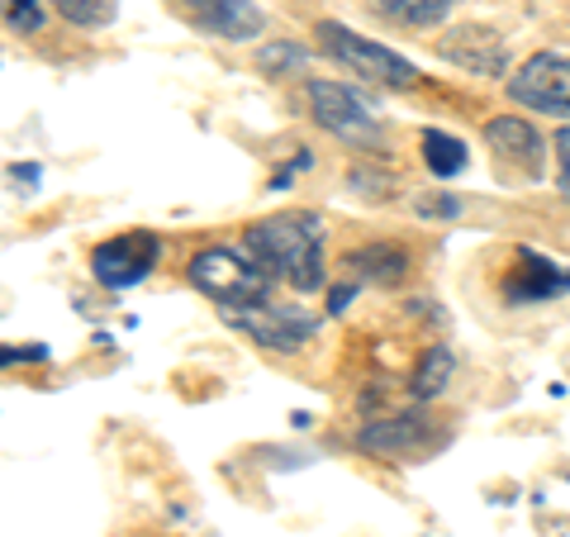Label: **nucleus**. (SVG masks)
<instances>
[{
	"instance_id": "nucleus-1",
	"label": "nucleus",
	"mask_w": 570,
	"mask_h": 537,
	"mask_svg": "<svg viewBox=\"0 0 570 537\" xmlns=\"http://www.w3.org/2000/svg\"><path fill=\"white\" fill-rule=\"evenodd\" d=\"M243 247L299 295H314L328 285V266H324L328 224L314 209H285V214H272V219H257L247 228Z\"/></svg>"
},
{
	"instance_id": "nucleus-2",
	"label": "nucleus",
	"mask_w": 570,
	"mask_h": 537,
	"mask_svg": "<svg viewBox=\"0 0 570 537\" xmlns=\"http://www.w3.org/2000/svg\"><path fill=\"white\" fill-rule=\"evenodd\" d=\"M190 285L200 291L209 304H219V310H238V304H257L272 295V272L238 247H205V253H195L190 266H186Z\"/></svg>"
},
{
	"instance_id": "nucleus-3",
	"label": "nucleus",
	"mask_w": 570,
	"mask_h": 537,
	"mask_svg": "<svg viewBox=\"0 0 570 537\" xmlns=\"http://www.w3.org/2000/svg\"><path fill=\"white\" fill-rule=\"evenodd\" d=\"M314 39L337 67H347L352 77H362L366 86H385V91H414L419 86V67L414 62L400 58L395 48H385L376 39H362V33L347 29V25L324 20L314 29Z\"/></svg>"
},
{
	"instance_id": "nucleus-4",
	"label": "nucleus",
	"mask_w": 570,
	"mask_h": 537,
	"mask_svg": "<svg viewBox=\"0 0 570 537\" xmlns=\"http://www.w3.org/2000/svg\"><path fill=\"white\" fill-rule=\"evenodd\" d=\"M305 100H309V119L318 124V129L333 134V138H343V143H352V148H376V143L385 138L381 110L362 91H356V86L314 77L305 86Z\"/></svg>"
},
{
	"instance_id": "nucleus-5",
	"label": "nucleus",
	"mask_w": 570,
	"mask_h": 537,
	"mask_svg": "<svg viewBox=\"0 0 570 537\" xmlns=\"http://www.w3.org/2000/svg\"><path fill=\"white\" fill-rule=\"evenodd\" d=\"M504 91L523 110L570 119V58H561V52H532V58H523L509 71Z\"/></svg>"
},
{
	"instance_id": "nucleus-6",
	"label": "nucleus",
	"mask_w": 570,
	"mask_h": 537,
	"mask_svg": "<svg viewBox=\"0 0 570 537\" xmlns=\"http://www.w3.org/2000/svg\"><path fill=\"white\" fill-rule=\"evenodd\" d=\"M224 319L238 333L253 338V343H262L266 352H299L314 338V329H318V319L309 310H299V304H272V300L224 310Z\"/></svg>"
},
{
	"instance_id": "nucleus-7",
	"label": "nucleus",
	"mask_w": 570,
	"mask_h": 537,
	"mask_svg": "<svg viewBox=\"0 0 570 537\" xmlns=\"http://www.w3.org/2000/svg\"><path fill=\"white\" fill-rule=\"evenodd\" d=\"M157 262H163V238H157L153 228H134V234H115L96 247L91 272L100 285H110V291H129V285L153 276Z\"/></svg>"
},
{
	"instance_id": "nucleus-8",
	"label": "nucleus",
	"mask_w": 570,
	"mask_h": 537,
	"mask_svg": "<svg viewBox=\"0 0 570 537\" xmlns=\"http://www.w3.org/2000/svg\"><path fill=\"white\" fill-rule=\"evenodd\" d=\"M171 10L190 29L209 33V39H224V43H247L262 33L257 0H171Z\"/></svg>"
},
{
	"instance_id": "nucleus-9",
	"label": "nucleus",
	"mask_w": 570,
	"mask_h": 537,
	"mask_svg": "<svg viewBox=\"0 0 570 537\" xmlns=\"http://www.w3.org/2000/svg\"><path fill=\"white\" fill-rule=\"evenodd\" d=\"M438 52L471 77H509V43L485 25H456L442 33Z\"/></svg>"
},
{
	"instance_id": "nucleus-10",
	"label": "nucleus",
	"mask_w": 570,
	"mask_h": 537,
	"mask_svg": "<svg viewBox=\"0 0 570 537\" xmlns=\"http://www.w3.org/2000/svg\"><path fill=\"white\" fill-rule=\"evenodd\" d=\"M433 438L438 428L428 423V414H390V419H371L356 433V447L371 457H423Z\"/></svg>"
},
{
	"instance_id": "nucleus-11",
	"label": "nucleus",
	"mask_w": 570,
	"mask_h": 537,
	"mask_svg": "<svg viewBox=\"0 0 570 537\" xmlns=\"http://www.w3.org/2000/svg\"><path fill=\"white\" fill-rule=\"evenodd\" d=\"M566 291H570V272L561 262L532 253V247H519L513 272L504 276V300L509 304H542V300H557Z\"/></svg>"
},
{
	"instance_id": "nucleus-12",
	"label": "nucleus",
	"mask_w": 570,
	"mask_h": 537,
	"mask_svg": "<svg viewBox=\"0 0 570 537\" xmlns=\"http://www.w3.org/2000/svg\"><path fill=\"white\" fill-rule=\"evenodd\" d=\"M485 143H490V153H499L513 167H523L528 176H542V167H547V143L523 115H494L485 124Z\"/></svg>"
},
{
	"instance_id": "nucleus-13",
	"label": "nucleus",
	"mask_w": 570,
	"mask_h": 537,
	"mask_svg": "<svg viewBox=\"0 0 570 537\" xmlns=\"http://www.w3.org/2000/svg\"><path fill=\"white\" fill-rule=\"evenodd\" d=\"M347 276L356 285H400L409 272V247L400 243H371V247H356L347 253Z\"/></svg>"
},
{
	"instance_id": "nucleus-14",
	"label": "nucleus",
	"mask_w": 570,
	"mask_h": 537,
	"mask_svg": "<svg viewBox=\"0 0 570 537\" xmlns=\"http://www.w3.org/2000/svg\"><path fill=\"white\" fill-rule=\"evenodd\" d=\"M452 371H456L452 348H448V343H433V348H428V352L419 357L414 375H409V396H414V400H438L442 390H448Z\"/></svg>"
},
{
	"instance_id": "nucleus-15",
	"label": "nucleus",
	"mask_w": 570,
	"mask_h": 537,
	"mask_svg": "<svg viewBox=\"0 0 570 537\" xmlns=\"http://www.w3.org/2000/svg\"><path fill=\"white\" fill-rule=\"evenodd\" d=\"M466 143L452 138V134H442V129H428L423 134V167L438 176V182H452V176L466 172Z\"/></svg>"
},
{
	"instance_id": "nucleus-16",
	"label": "nucleus",
	"mask_w": 570,
	"mask_h": 537,
	"mask_svg": "<svg viewBox=\"0 0 570 537\" xmlns=\"http://www.w3.org/2000/svg\"><path fill=\"white\" fill-rule=\"evenodd\" d=\"M385 20H395L404 29H433L448 20V10H452V0H371Z\"/></svg>"
},
{
	"instance_id": "nucleus-17",
	"label": "nucleus",
	"mask_w": 570,
	"mask_h": 537,
	"mask_svg": "<svg viewBox=\"0 0 570 537\" xmlns=\"http://www.w3.org/2000/svg\"><path fill=\"white\" fill-rule=\"evenodd\" d=\"M52 6L77 29H105L119 14V0H52Z\"/></svg>"
},
{
	"instance_id": "nucleus-18",
	"label": "nucleus",
	"mask_w": 570,
	"mask_h": 537,
	"mask_svg": "<svg viewBox=\"0 0 570 537\" xmlns=\"http://www.w3.org/2000/svg\"><path fill=\"white\" fill-rule=\"evenodd\" d=\"M305 62H309V52L295 48V43H266L257 52V67L266 71V77H285V71H299Z\"/></svg>"
},
{
	"instance_id": "nucleus-19",
	"label": "nucleus",
	"mask_w": 570,
	"mask_h": 537,
	"mask_svg": "<svg viewBox=\"0 0 570 537\" xmlns=\"http://www.w3.org/2000/svg\"><path fill=\"white\" fill-rule=\"evenodd\" d=\"M6 20L20 33H39L43 29V0H6Z\"/></svg>"
},
{
	"instance_id": "nucleus-20",
	"label": "nucleus",
	"mask_w": 570,
	"mask_h": 537,
	"mask_svg": "<svg viewBox=\"0 0 570 537\" xmlns=\"http://www.w3.org/2000/svg\"><path fill=\"white\" fill-rule=\"evenodd\" d=\"M352 295H356V281H347V285H333V291H328V314H343L347 304H352Z\"/></svg>"
},
{
	"instance_id": "nucleus-21",
	"label": "nucleus",
	"mask_w": 570,
	"mask_h": 537,
	"mask_svg": "<svg viewBox=\"0 0 570 537\" xmlns=\"http://www.w3.org/2000/svg\"><path fill=\"white\" fill-rule=\"evenodd\" d=\"M48 348H6V362H43Z\"/></svg>"
},
{
	"instance_id": "nucleus-22",
	"label": "nucleus",
	"mask_w": 570,
	"mask_h": 537,
	"mask_svg": "<svg viewBox=\"0 0 570 537\" xmlns=\"http://www.w3.org/2000/svg\"><path fill=\"white\" fill-rule=\"evenodd\" d=\"M551 148H557V167H570V124L557 129V143H551Z\"/></svg>"
},
{
	"instance_id": "nucleus-23",
	"label": "nucleus",
	"mask_w": 570,
	"mask_h": 537,
	"mask_svg": "<svg viewBox=\"0 0 570 537\" xmlns=\"http://www.w3.org/2000/svg\"><path fill=\"white\" fill-rule=\"evenodd\" d=\"M557 191H561V201L570 205V167H561V172H557Z\"/></svg>"
}]
</instances>
